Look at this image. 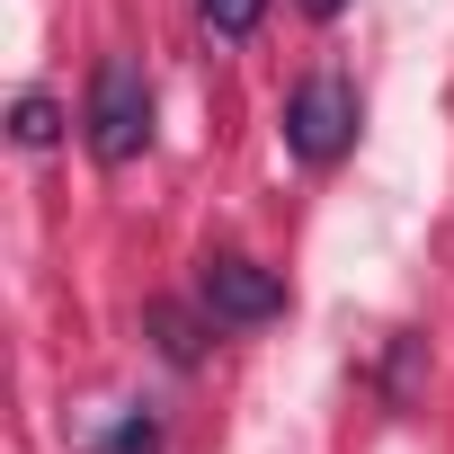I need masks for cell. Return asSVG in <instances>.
Wrapping results in <instances>:
<instances>
[{
    "mask_svg": "<svg viewBox=\"0 0 454 454\" xmlns=\"http://www.w3.org/2000/svg\"><path fill=\"white\" fill-rule=\"evenodd\" d=\"M81 125H90V152H98L107 169H125V160L152 143V81H143L134 54H107V63L90 72V107H81Z\"/></svg>",
    "mask_w": 454,
    "mask_h": 454,
    "instance_id": "obj_1",
    "label": "cell"
},
{
    "mask_svg": "<svg viewBox=\"0 0 454 454\" xmlns=\"http://www.w3.org/2000/svg\"><path fill=\"white\" fill-rule=\"evenodd\" d=\"M196 303H205L214 330H259V321L286 312V286H277V268H259V259H241V250H214V259L196 268Z\"/></svg>",
    "mask_w": 454,
    "mask_h": 454,
    "instance_id": "obj_2",
    "label": "cell"
},
{
    "mask_svg": "<svg viewBox=\"0 0 454 454\" xmlns=\"http://www.w3.org/2000/svg\"><path fill=\"white\" fill-rule=\"evenodd\" d=\"M303 10H312V19H339V10H348V0H303Z\"/></svg>",
    "mask_w": 454,
    "mask_h": 454,
    "instance_id": "obj_8",
    "label": "cell"
},
{
    "mask_svg": "<svg viewBox=\"0 0 454 454\" xmlns=\"http://www.w3.org/2000/svg\"><path fill=\"white\" fill-rule=\"evenodd\" d=\"M348 143H356V90H348L339 72H312V81L286 98V152L321 169V160H339Z\"/></svg>",
    "mask_w": 454,
    "mask_h": 454,
    "instance_id": "obj_3",
    "label": "cell"
},
{
    "mask_svg": "<svg viewBox=\"0 0 454 454\" xmlns=\"http://www.w3.org/2000/svg\"><path fill=\"white\" fill-rule=\"evenodd\" d=\"M196 10H205L214 36H250V27L268 19V0H196Z\"/></svg>",
    "mask_w": 454,
    "mask_h": 454,
    "instance_id": "obj_5",
    "label": "cell"
},
{
    "mask_svg": "<svg viewBox=\"0 0 454 454\" xmlns=\"http://www.w3.org/2000/svg\"><path fill=\"white\" fill-rule=\"evenodd\" d=\"M152 330H160V348H169L178 365H196V330H187V312H169V303H160V312H152Z\"/></svg>",
    "mask_w": 454,
    "mask_h": 454,
    "instance_id": "obj_7",
    "label": "cell"
},
{
    "mask_svg": "<svg viewBox=\"0 0 454 454\" xmlns=\"http://www.w3.org/2000/svg\"><path fill=\"white\" fill-rule=\"evenodd\" d=\"M10 134H19L27 152H45V143L63 134V116H54V98H36V90H27V98H19V116H10Z\"/></svg>",
    "mask_w": 454,
    "mask_h": 454,
    "instance_id": "obj_4",
    "label": "cell"
},
{
    "mask_svg": "<svg viewBox=\"0 0 454 454\" xmlns=\"http://www.w3.org/2000/svg\"><path fill=\"white\" fill-rule=\"evenodd\" d=\"M98 454H160V427H152V419H116V427L98 436Z\"/></svg>",
    "mask_w": 454,
    "mask_h": 454,
    "instance_id": "obj_6",
    "label": "cell"
}]
</instances>
